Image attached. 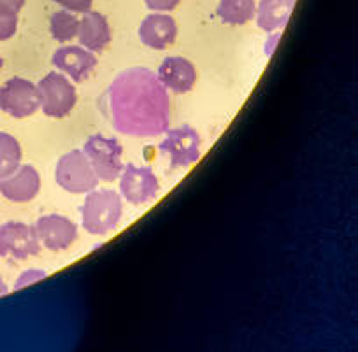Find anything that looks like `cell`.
Returning <instances> with one entry per match:
<instances>
[{
  "label": "cell",
  "mask_w": 358,
  "mask_h": 352,
  "mask_svg": "<svg viewBox=\"0 0 358 352\" xmlns=\"http://www.w3.org/2000/svg\"><path fill=\"white\" fill-rule=\"evenodd\" d=\"M108 107L113 126L123 135H160L171 119L167 91L148 68L122 72L109 86Z\"/></svg>",
  "instance_id": "cell-1"
},
{
  "label": "cell",
  "mask_w": 358,
  "mask_h": 352,
  "mask_svg": "<svg viewBox=\"0 0 358 352\" xmlns=\"http://www.w3.org/2000/svg\"><path fill=\"white\" fill-rule=\"evenodd\" d=\"M123 203L120 193L113 189H97L86 193L81 207V223L88 233L106 235L120 224Z\"/></svg>",
  "instance_id": "cell-2"
},
{
  "label": "cell",
  "mask_w": 358,
  "mask_h": 352,
  "mask_svg": "<svg viewBox=\"0 0 358 352\" xmlns=\"http://www.w3.org/2000/svg\"><path fill=\"white\" fill-rule=\"evenodd\" d=\"M55 179L62 189L74 195L94 191L99 186V177L94 167L86 154L79 149L69 151L60 156L55 168Z\"/></svg>",
  "instance_id": "cell-3"
},
{
  "label": "cell",
  "mask_w": 358,
  "mask_h": 352,
  "mask_svg": "<svg viewBox=\"0 0 358 352\" xmlns=\"http://www.w3.org/2000/svg\"><path fill=\"white\" fill-rule=\"evenodd\" d=\"M83 153L94 167L99 181L113 182L122 175L123 147L116 139L92 135L83 146Z\"/></svg>",
  "instance_id": "cell-4"
},
{
  "label": "cell",
  "mask_w": 358,
  "mask_h": 352,
  "mask_svg": "<svg viewBox=\"0 0 358 352\" xmlns=\"http://www.w3.org/2000/svg\"><path fill=\"white\" fill-rule=\"evenodd\" d=\"M37 88L41 93V109L50 117H65L78 102L74 85L62 72H48Z\"/></svg>",
  "instance_id": "cell-5"
},
{
  "label": "cell",
  "mask_w": 358,
  "mask_h": 352,
  "mask_svg": "<svg viewBox=\"0 0 358 352\" xmlns=\"http://www.w3.org/2000/svg\"><path fill=\"white\" fill-rule=\"evenodd\" d=\"M41 107V93L37 85L23 78H11L0 86V109L16 119H23Z\"/></svg>",
  "instance_id": "cell-6"
},
{
  "label": "cell",
  "mask_w": 358,
  "mask_h": 352,
  "mask_svg": "<svg viewBox=\"0 0 358 352\" xmlns=\"http://www.w3.org/2000/svg\"><path fill=\"white\" fill-rule=\"evenodd\" d=\"M41 253V240L36 228L18 221L0 224V258L27 260Z\"/></svg>",
  "instance_id": "cell-7"
},
{
  "label": "cell",
  "mask_w": 358,
  "mask_h": 352,
  "mask_svg": "<svg viewBox=\"0 0 358 352\" xmlns=\"http://www.w3.org/2000/svg\"><path fill=\"white\" fill-rule=\"evenodd\" d=\"M120 191L127 202L134 205H144L157 198L160 184L150 167H136L129 163L123 167L120 175Z\"/></svg>",
  "instance_id": "cell-8"
},
{
  "label": "cell",
  "mask_w": 358,
  "mask_h": 352,
  "mask_svg": "<svg viewBox=\"0 0 358 352\" xmlns=\"http://www.w3.org/2000/svg\"><path fill=\"white\" fill-rule=\"evenodd\" d=\"M162 153L169 154L171 167H188L201 158V137L192 126L169 130L160 146Z\"/></svg>",
  "instance_id": "cell-9"
},
{
  "label": "cell",
  "mask_w": 358,
  "mask_h": 352,
  "mask_svg": "<svg viewBox=\"0 0 358 352\" xmlns=\"http://www.w3.org/2000/svg\"><path fill=\"white\" fill-rule=\"evenodd\" d=\"M34 228H36L41 244L55 253L67 249L78 239V226L69 217L60 216V214H48V216L39 217Z\"/></svg>",
  "instance_id": "cell-10"
},
{
  "label": "cell",
  "mask_w": 358,
  "mask_h": 352,
  "mask_svg": "<svg viewBox=\"0 0 358 352\" xmlns=\"http://www.w3.org/2000/svg\"><path fill=\"white\" fill-rule=\"evenodd\" d=\"M41 189L39 172L32 165H20L11 175L0 179V195L15 203H27Z\"/></svg>",
  "instance_id": "cell-11"
},
{
  "label": "cell",
  "mask_w": 358,
  "mask_h": 352,
  "mask_svg": "<svg viewBox=\"0 0 358 352\" xmlns=\"http://www.w3.org/2000/svg\"><path fill=\"white\" fill-rule=\"evenodd\" d=\"M53 65L58 72L67 74L74 82H83L88 79L95 67H97V57L92 51L83 50L81 46H64L55 51Z\"/></svg>",
  "instance_id": "cell-12"
},
{
  "label": "cell",
  "mask_w": 358,
  "mask_h": 352,
  "mask_svg": "<svg viewBox=\"0 0 358 352\" xmlns=\"http://www.w3.org/2000/svg\"><path fill=\"white\" fill-rule=\"evenodd\" d=\"M157 78L165 89H171L176 95H183L194 88L195 81H197V71L187 58L167 57L162 61Z\"/></svg>",
  "instance_id": "cell-13"
},
{
  "label": "cell",
  "mask_w": 358,
  "mask_h": 352,
  "mask_svg": "<svg viewBox=\"0 0 358 352\" xmlns=\"http://www.w3.org/2000/svg\"><path fill=\"white\" fill-rule=\"evenodd\" d=\"M176 36H178V27L169 15L155 13L141 22L139 39L144 46L151 47V50H165L167 46L174 44Z\"/></svg>",
  "instance_id": "cell-14"
},
{
  "label": "cell",
  "mask_w": 358,
  "mask_h": 352,
  "mask_svg": "<svg viewBox=\"0 0 358 352\" xmlns=\"http://www.w3.org/2000/svg\"><path fill=\"white\" fill-rule=\"evenodd\" d=\"M78 39L85 50L92 53H102L106 46L111 43V29H109L108 18L95 11L83 13V18L79 20Z\"/></svg>",
  "instance_id": "cell-15"
},
{
  "label": "cell",
  "mask_w": 358,
  "mask_h": 352,
  "mask_svg": "<svg viewBox=\"0 0 358 352\" xmlns=\"http://www.w3.org/2000/svg\"><path fill=\"white\" fill-rule=\"evenodd\" d=\"M295 0H260L257 9V25L271 34L283 29L294 11Z\"/></svg>",
  "instance_id": "cell-16"
},
{
  "label": "cell",
  "mask_w": 358,
  "mask_h": 352,
  "mask_svg": "<svg viewBox=\"0 0 358 352\" xmlns=\"http://www.w3.org/2000/svg\"><path fill=\"white\" fill-rule=\"evenodd\" d=\"M257 13L255 0H220L216 15L227 25H244L251 22Z\"/></svg>",
  "instance_id": "cell-17"
},
{
  "label": "cell",
  "mask_w": 358,
  "mask_h": 352,
  "mask_svg": "<svg viewBox=\"0 0 358 352\" xmlns=\"http://www.w3.org/2000/svg\"><path fill=\"white\" fill-rule=\"evenodd\" d=\"M22 163V146L13 135L0 132V179L11 175Z\"/></svg>",
  "instance_id": "cell-18"
},
{
  "label": "cell",
  "mask_w": 358,
  "mask_h": 352,
  "mask_svg": "<svg viewBox=\"0 0 358 352\" xmlns=\"http://www.w3.org/2000/svg\"><path fill=\"white\" fill-rule=\"evenodd\" d=\"M79 29V20L76 18V13L62 9L57 11L50 20V32L55 41L60 43H67V41L74 39L78 36Z\"/></svg>",
  "instance_id": "cell-19"
},
{
  "label": "cell",
  "mask_w": 358,
  "mask_h": 352,
  "mask_svg": "<svg viewBox=\"0 0 358 352\" xmlns=\"http://www.w3.org/2000/svg\"><path fill=\"white\" fill-rule=\"evenodd\" d=\"M18 29V15L0 11V41L11 39Z\"/></svg>",
  "instance_id": "cell-20"
},
{
  "label": "cell",
  "mask_w": 358,
  "mask_h": 352,
  "mask_svg": "<svg viewBox=\"0 0 358 352\" xmlns=\"http://www.w3.org/2000/svg\"><path fill=\"white\" fill-rule=\"evenodd\" d=\"M53 2L72 13H88L94 4V0H53Z\"/></svg>",
  "instance_id": "cell-21"
},
{
  "label": "cell",
  "mask_w": 358,
  "mask_h": 352,
  "mask_svg": "<svg viewBox=\"0 0 358 352\" xmlns=\"http://www.w3.org/2000/svg\"><path fill=\"white\" fill-rule=\"evenodd\" d=\"M46 277V272L44 270H27L20 275L18 281L15 282V289H23L25 286L34 284V282L41 281V279Z\"/></svg>",
  "instance_id": "cell-22"
},
{
  "label": "cell",
  "mask_w": 358,
  "mask_h": 352,
  "mask_svg": "<svg viewBox=\"0 0 358 352\" xmlns=\"http://www.w3.org/2000/svg\"><path fill=\"white\" fill-rule=\"evenodd\" d=\"M144 2H146V8L151 9V11L165 13L172 11L181 0H144Z\"/></svg>",
  "instance_id": "cell-23"
},
{
  "label": "cell",
  "mask_w": 358,
  "mask_h": 352,
  "mask_svg": "<svg viewBox=\"0 0 358 352\" xmlns=\"http://www.w3.org/2000/svg\"><path fill=\"white\" fill-rule=\"evenodd\" d=\"M27 0H0V11L18 15L20 9L25 6Z\"/></svg>",
  "instance_id": "cell-24"
},
{
  "label": "cell",
  "mask_w": 358,
  "mask_h": 352,
  "mask_svg": "<svg viewBox=\"0 0 358 352\" xmlns=\"http://www.w3.org/2000/svg\"><path fill=\"white\" fill-rule=\"evenodd\" d=\"M280 36H281V34H274L273 43H271V41H268L267 46H265V53H267V54H273V53H274V47H276L278 41H280Z\"/></svg>",
  "instance_id": "cell-25"
},
{
  "label": "cell",
  "mask_w": 358,
  "mask_h": 352,
  "mask_svg": "<svg viewBox=\"0 0 358 352\" xmlns=\"http://www.w3.org/2000/svg\"><path fill=\"white\" fill-rule=\"evenodd\" d=\"M8 284H6L4 282V279L0 277V296H4V295H8Z\"/></svg>",
  "instance_id": "cell-26"
},
{
  "label": "cell",
  "mask_w": 358,
  "mask_h": 352,
  "mask_svg": "<svg viewBox=\"0 0 358 352\" xmlns=\"http://www.w3.org/2000/svg\"><path fill=\"white\" fill-rule=\"evenodd\" d=\"M2 65H4V60H2V58H0V68H2Z\"/></svg>",
  "instance_id": "cell-27"
}]
</instances>
